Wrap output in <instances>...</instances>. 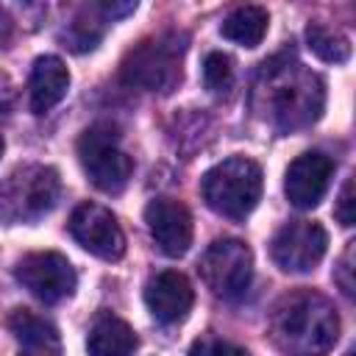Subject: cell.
Wrapping results in <instances>:
<instances>
[{
	"label": "cell",
	"mask_w": 356,
	"mask_h": 356,
	"mask_svg": "<svg viewBox=\"0 0 356 356\" xmlns=\"http://www.w3.org/2000/svg\"><path fill=\"white\" fill-rule=\"evenodd\" d=\"M145 303L159 323L172 325L189 314V309L195 303V292L184 273L161 270L145 284Z\"/></svg>",
	"instance_id": "obj_13"
},
{
	"label": "cell",
	"mask_w": 356,
	"mask_h": 356,
	"mask_svg": "<svg viewBox=\"0 0 356 356\" xmlns=\"http://www.w3.org/2000/svg\"><path fill=\"white\" fill-rule=\"evenodd\" d=\"M3 147H6V142H3V136H0V156H3Z\"/></svg>",
	"instance_id": "obj_24"
},
{
	"label": "cell",
	"mask_w": 356,
	"mask_h": 356,
	"mask_svg": "<svg viewBox=\"0 0 356 356\" xmlns=\"http://www.w3.org/2000/svg\"><path fill=\"white\" fill-rule=\"evenodd\" d=\"M136 348L134 328L117 314H100L86 337L89 356H131Z\"/></svg>",
	"instance_id": "obj_16"
},
{
	"label": "cell",
	"mask_w": 356,
	"mask_h": 356,
	"mask_svg": "<svg viewBox=\"0 0 356 356\" xmlns=\"http://www.w3.org/2000/svg\"><path fill=\"white\" fill-rule=\"evenodd\" d=\"M328 234L314 220H292L281 225L270 242V256L284 273H312L325 256Z\"/></svg>",
	"instance_id": "obj_9"
},
{
	"label": "cell",
	"mask_w": 356,
	"mask_h": 356,
	"mask_svg": "<svg viewBox=\"0 0 356 356\" xmlns=\"http://www.w3.org/2000/svg\"><path fill=\"white\" fill-rule=\"evenodd\" d=\"M234 78V67H231V58L225 53H209L206 61H203V81L209 89L220 92L231 83Z\"/></svg>",
	"instance_id": "obj_20"
},
{
	"label": "cell",
	"mask_w": 356,
	"mask_h": 356,
	"mask_svg": "<svg viewBox=\"0 0 356 356\" xmlns=\"http://www.w3.org/2000/svg\"><path fill=\"white\" fill-rule=\"evenodd\" d=\"M350 259H353V248H348V250L342 253L339 267L334 270V281L339 284V289H342L348 298L353 295V281H350V270H353V267H350Z\"/></svg>",
	"instance_id": "obj_23"
},
{
	"label": "cell",
	"mask_w": 356,
	"mask_h": 356,
	"mask_svg": "<svg viewBox=\"0 0 356 356\" xmlns=\"http://www.w3.org/2000/svg\"><path fill=\"white\" fill-rule=\"evenodd\" d=\"M14 278L42 303H61L78 286V275L72 264L67 261V256L56 250H39L22 256L14 267Z\"/></svg>",
	"instance_id": "obj_8"
},
{
	"label": "cell",
	"mask_w": 356,
	"mask_h": 356,
	"mask_svg": "<svg viewBox=\"0 0 356 356\" xmlns=\"http://www.w3.org/2000/svg\"><path fill=\"white\" fill-rule=\"evenodd\" d=\"M78 161L86 178L106 195H117L128 186L134 159L120 147V134L111 125H92L78 139Z\"/></svg>",
	"instance_id": "obj_6"
},
{
	"label": "cell",
	"mask_w": 356,
	"mask_h": 356,
	"mask_svg": "<svg viewBox=\"0 0 356 356\" xmlns=\"http://www.w3.org/2000/svg\"><path fill=\"white\" fill-rule=\"evenodd\" d=\"M31 111L44 114L58 106L70 89V70L58 56H39L31 70Z\"/></svg>",
	"instance_id": "obj_15"
},
{
	"label": "cell",
	"mask_w": 356,
	"mask_h": 356,
	"mask_svg": "<svg viewBox=\"0 0 356 356\" xmlns=\"http://www.w3.org/2000/svg\"><path fill=\"white\" fill-rule=\"evenodd\" d=\"M200 192L214 214L242 220L256 209L261 197V167L245 156L222 159L203 175Z\"/></svg>",
	"instance_id": "obj_4"
},
{
	"label": "cell",
	"mask_w": 356,
	"mask_h": 356,
	"mask_svg": "<svg viewBox=\"0 0 356 356\" xmlns=\"http://www.w3.org/2000/svg\"><path fill=\"white\" fill-rule=\"evenodd\" d=\"M100 36H103V25H100V22H95L92 17H89V19H86V17H81V19L70 22V28L61 33V39L67 42V47H70V50H75V53H83V50L97 47Z\"/></svg>",
	"instance_id": "obj_19"
},
{
	"label": "cell",
	"mask_w": 356,
	"mask_h": 356,
	"mask_svg": "<svg viewBox=\"0 0 356 356\" xmlns=\"http://www.w3.org/2000/svg\"><path fill=\"white\" fill-rule=\"evenodd\" d=\"M306 42L309 50L328 64H345L350 58V42L345 33L323 25V22H309L306 25Z\"/></svg>",
	"instance_id": "obj_18"
},
{
	"label": "cell",
	"mask_w": 356,
	"mask_h": 356,
	"mask_svg": "<svg viewBox=\"0 0 356 356\" xmlns=\"http://www.w3.org/2000/svg\"><path fill=\"white\" fill-rule=\"evenodd\" d=\"M337 220L348 228V225H353V181L348 178L345 181V186H342V192H339V200H337Z\"/></svg>",
	"instance_id": "obj_22"
},
{
	"label": "cell",
	"mask_w": 356,
	"mask_h": 356,
	"mask_svg": "<svg viewBox=\"0 0 356 356\" xmlns=\"http://www.w3.org/2000/svg\"><path fill=\"white\" fill-rule=\"evenodd\" d=\"M72 239L97 259L117 261L125 253V234L117 217L97 203H81L70 217Z\"/></svg>",
	"instance_id": "obj_10"
},
{
	"label": "cell",
	"mask_w": 356,
	"mask_h": 356,
	"mask_svg": "<svg viewBox=\"0 0 356 356\" xmlns=\"http://www.w3.org/2000/svg\"><path fill=\"white\" fill-rule=\"evenodd\" d=\"M267 22L270 17L261 6H239L222 19L220 33L242 47H256L267 33Z\"/></svg>",
	"instance_id": "obj_17"
},
{
	"label": "cell",
	"mask_w": 356,
	"mask_h": 356,
	"mask_svg": "<svg viewBox=\"0 0 356 356\" xmlns=\"http://www.w3.org/2000/svg\"><path fill=\"white\" fill-rule=\"evenodd\" d=\"M186 53V36L167 31L131 47L122 58V81L145 92H172L181 83V64Z\"/></svg>",
	"instance_id": "obj_3"
},
{
	"label": "cell",
	"mask_w": 356,
	"mask_h": 356,
	"mask_svg": "<svg viewBox=\"0 0 356 356\" xmlns=\"http://www.w3.org/2000/svg\"><path fill=\"white\" fill-rule=\"evenodd\" d=\"M337 164L331 156L320 153V150H309V153H300L289 170H286V181H284V192L289 197V203L295 209H314L328 184H331V175H334Z\"/></svg>",
	"instance_id": "obj_12"
},
{
	"label": "cell",
	"mask_w": 356,
	"mask_h": 356,
	"mask_svg": "<svg viewBox=\"0 0 356 356\" xmlns=\"http://www.w3.org/2000/svg\"><path fill=\"white\" fill-rule=\"evenodd\" d=\"M145 222L159 245V250L170 259H178L192 245V214L175 197H156L145 206Z\"/></svg>",
	"instance_id": "obj_11"
},
{
	"label": "cell",
	"mask_w": 356,
	"mask_h": 356,
	"mask_svg": "<svg viewBox=\"0 0 356 356\" xmlns=\"http://www.w3.org/2000/svg\"><path fill=\"white\" fill-rule=\"evenodd\" d=\"M189 356H248V350L220 337H200L192 342Z\"/></svg>",
	"instance_id": "obj_21"
},
{
	"label": "cell",
	"mask_w": 356,
	"mask_h": 356,
	"mask_svg": "<svg viewBox=\"0 0 356 356\" xmlns=\"http://www.w3.org/2000/svg\"><path fill=\"white\" fill-rule=\"evenodd\" d=\"M200 278L211 295L222 300H236L245 295L253 275V253L239 239H217L200 256Z\"/></svg>",
	"instance_id": "obj_7"
},
{
	"label": "cell",
	"mask_w": 356,
	"mask_h": 356,
	"mask_svg": "<svg viewBox=\"0 0 356 356\" xmlns=\"http://www.w3.org/2000/svg\"><path fill=\"white\" fill-rule=\"evenodd\" d=\"M8 331L17 337V356H61V337L56 325L31 309H14L6 317Z\"/></svg>",
	"instance_id": "obj_14"
},
{
	"label": "cell",
	"mask_w": 356,
	"mask_h": 356,
	"mask_svg": "<svg viewBox=\"0 0 356 356\" xmlns=\"http://www.w3.org/2000/svg\"><path fill=\"white\" fill-rule=\"evenodd\" d=\"M61 192L58 172L53 167L28 164L0 181V220L25 222L47 214Z\"/></svg>",
	"instance_id": "obj_5"
},
{
	"label": "cell",
	"mask_w": 356,
	"mask_h": 356,
	"mask_svg": "<svg viewBox=\"0 0 356 356\" xmlns=\"http://www.w3.org/2000/svg\"><path fill=\"white\" fill-rule=\"evenodd\" d=\"M270 337L284 356H325L339 337L337 309L320 292H292L275 303Z\"/></svg>",
	"instance_id": "obj_1"
},
{
	"label": "cell",
	"mask_w": 356,
	"mask_h": 356,
	"mask_svg": "<svg viewBox=\"0 0 356 356\" xmlns=\"http://www.w3.org/2000/svg\"><path fill=\"white\" fill-rule=\"evenodd\" d=\"M256 95H264V117H270V122L281 131L312 125L320 117L325 100L320 75L309 72L298 61H286L284 67L264 64Z\"/></svg>",
	"instance_id": "obj_2"
}]
</instances>
